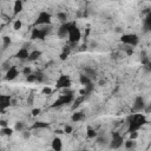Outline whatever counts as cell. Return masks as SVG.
<instances>
[{"instance_id": "5bb4252c", "label": "cell", "mask_w": 151, "mask_h": 151, "mask_svg": "<svg viewBox=\"0 0 151 151\" xmlns=\"http://www.w3.org/2000/svg\"><path fill=\"white\" fill-rule=\"evenodd\" d=\"M24 10V3L23 0H15L13 4V15H18L19 13H21Z\"/></svg>"}, {"instance_id": "f35d334b", "label": "cell", "mask_w": 151, "mask_h": 151, "mask_svg": "<svg viewBox=\"0 0 151 151\" xmlns=\"http://www.w3.org/2000/svg\"><path fill=\"white\" fill-rule=\"evenodd\" d=\"M138 137V132L134 131V132H130V139H136Z\"/></svg>"}, {"instance_id": "4fadbf2b", "label": "cell", "mask_w": 151, "mask_h": 151, "mask_svg": "<svg viewBox=\"0 0 151 151\" xmlns=\"http://www.w3.org/2000/svg\"><path fill=\"white\" fill-rule=\"evenodd\" d=\"M28 54H30L28 50H27L26 47H23V48H20V50L17 51V53L14 54V57H15L17 59H20V60H27Z\"/></svg>"}, {"instance_id": "d6a6232c", "label": "cell", "mask_w": 151, "mask_h": 151, "mask_svg": "<svg viewBox=\"0 0 151 151\" xmlns=\"http://www.w3.org/2000/svg\"><path fill=\"white\" fill-rule=\"evenodd\" d=\"M21 72H23V74H24V76H28V74H31V73H32V69H31L30 66H25V67L23 69V71H21Z\"/></svg>"}, {"instance_id": "bcb514c9", "label": "cell", "mask_w": 151, "mask_h": 151, "mask_svg": "<svg viewBox=\"0 0 151 151\" xmlns=\"http://www.w3.org/2000/svg\"><path fill=\"white\" fill-rule=\"evenodd\" d=\"M0 78H1V71H0Z\"/></svg>"}, {"instance_id": "4316f807", "label": "cell", "mask_w": 151, "mask_h": 151, "mask_svg": "<svg viewBox=\"0 0 151 151\" xmlns=\"http://www.w3.org/2000/svg\"><path fill=\"white\" fill-rule=\"evenodd\" d=\"M57 18H58V20H59V21H62V23H66V21H67L69 15H67L66 12H59L58 14H57Z\"/></svg>"}, {"instance_id": "74e56055", "label": "cell", "mask_w": 151, "mask_h": 151, "mask_svg": "<svg viewBox=\"0 0 151 151\" xmlns=\"http://www.w3.org/2000/svg\"><path fill=\"white\" fill-rule=\"evenodd\" d=\"M69 54H70V53H67V52H62L60 55H59V59L63 60V62L66 60V59H67V57H69Z\"/></svg>"}, {"instance_id": "cb8c5ba5", "label": "cell", "mask_w": 151, "mask_h": 151, "mask_svg": "<svg viewBox=\"0 0 151 151\" xmlns=\"http://www.w3.org/2000/svg\"><path fill=\"white\" fill-rule=\"evenodd\" d=\"M13 129H14V131H17V132H21V131L25 130V123L21 122V121H18V122L15 123V125H14Z\"/></svg>"}, {"instance_id": "ba28073f", "label": "cell", "mask_w": 151, "mask_h": 151, "mask_svg": "<svg viewBox=\"0 0 151 151\" xmlns=\"http://www.w3.org/2000/svg\"><path fill=\"white\" fill-rule=\"evenodd\" d=\"M123 136L119 132H112L111 134V142H110V149H119L123 145Z\"/></svg>"}, {"instance_id": "7bdbcfd3", "label": "cell", "mask_w": 151, "mask_h": 151, "mask_svg": "<svg viewBox=\"0 0 151 151\" xmlns=\"http://www.w3.org/2000/svg\"><path fill=\"white\" fill-rule=\"evenodd\" d=\"M62 134H64V130H60V129L55 130V135H62Z\"/></svg>"}, {"instance_id": "f6af8a7d", "label": "cell", "mask_w": 151, "mask_h": 151, "mask_svg": "<svg viewBox=\"0 0 151 151\" xmlns=\"http://www.w3.org/2000/svg\"><path fill=\"white\" fill-rule=\"evenodd\" d=\"M116 32H118V33H121V32H122V30H121V27H116Z\"/></svg>"}, {"instance_id": "6da1fadb", "label": "cell", "mask_w": 151, "mask_h": 151, "mask_svg": "<svg viewBox=\"0 0 151 151\" xmlns=\"http://www.w3.org/2000/svg\"><path fill=\"white\" fill-rule=\"evenodd\" d=\"M144 124H146V118L142 113H135L129 117V127H127V132H134V131H138Z\"/></svg>"}, {"instance_id": "f546056e", "label": "cell", "mask_w": 151, "mask_h": 151, "mask_svg": "<svg viewBox=\"0 0 151 151\" xmlns=\"http://www.w3.org/2000/svg\"><path fill=\"white\" fill-rule=\"evenodd\" d=\"M84 98H85V96H82V97H79V98H77L76 100H73L74 102V104L72 105V110H74L76 107H78L79 105H80V103L84 100Z\"/></svg>"}, {"instance_id": "e0dca14e", "label": "cell", "mask_w": 151, "mask_h": 151, "mask_svg": "<svg viewBox=\"0 0 151 151\" xmlns=\"http://www.w3.org/2000/svg\"><path fill=\"white\" fill-rule=\"evenodd\" d=\"M40 57H42V51H39V50H34V51H31V52H30L27 60H28V62H35V60L39 59Z\"/></svg>"}, {"instance_id": "277c9868", "label": "cell", "mask_w": 151, "mask_h": 151, "mask_svg": "<svg viewBox=\"0 0 151 151\" xmlns=\"http://www.w3.org/2000/svg\"><path fill=\"white\" fill-rule=\"evenodd\" d=\"M67 37H69V42L71 44H77L82 39V32L78 28V26H77V24H76V23L71 24V27L69 30Z\"/></svg>"}, {"instance_id": "d6986e66", "label": "cell", "mask_w": 151, "mask_h": 151, "mask_svg": "<svg viewBox=\"0 0 151 151\" xmlns=\"http://www.w3.org/2000/svg\"><path fill=\"white\" fill-rule=\"evenodd\" d=\"M84 118H85V115H84L83 112H74L73 115L71 116V121L73 123H78V122L83 121Z\"/></svg>"}, {"instance_id": "9c48e42d", "label": "cell", "mask_w": 151, "mask_h": 151, "mask_svg": "<svg viewBox=\"0 0 151 151\" xmlns=\"http://www.w3.org/2000/svg\"><path fill=\"white\" fill-rule=\"evenodd\" d=\"M146 107V104H145V99L144 97L142 96H137L135 98V102H134V106H132V109H134L135 112H142L144 111Z\"/></svg>"}, {"instance_id": "52a82bcc", "label": "cell", "mask_w": 151, "mask_h": 151, "mask_svg": "<svg viewBox=\"0 0 151 151\" xmlns=\"http://www.w3.org/2000/svg\"><path fill=\"white\" fill-rule=\"evenodd\" d=\"M71 85H72V82H71V78L67 74H60L58 77V79H57V82H55V89L57 90L70 89Z\"/></svg>"}, {"instance_id": "603a6c76", "label": "cell", "mask_w": 151, "mask_h": 151, "mask_svg": "<svg viewBox=\"0 0 151 151\" xmlns=\"http://www.w3.org/2000/svg\"><path fill=\"white\" fill-rule=\"evenodd\" d=\"M12 44V39L8 35H4L3 37V50H7Z\"/></svg>"}, {"instance_id": "7402d4cb", "label": "cell", "mask_w": 151, "mask_h": 151, "mask_svg": "<svg viewBox=\"0 0 151 151\" xmlns=\"http://www.w3.org/2000/svg\"><path fill=\"white\" fill-rule=\"evenodd\" d=\"M86 136H87V138H90V139H94V138L98 136V134H97V131L94 130L93 127L89 126V127H87V131H86Z\"/></svg>"}, {"instance_id": "7a4b0ae2", "label": "cell", "mask_w": 151, "mask_h": 151, "mask_svg": "<svg viewBox=\"0 0 151 151\" xmlns=\"http://www.w3.org/2000/svg\"><path fill=\"white\" fill-rule=\"evenodd\" d=\"M51 32V25H44L43 28L34 26L31 31V39L32 40H44L46 35Z\"/></svg>"}, {"instance_id": "2e32d148", "label": "cell", "mask_w": 151, "mask_h": 151, "mask_svg": "<svg viewBox=\"0 0 151 151\" xmlns=\"http://www.w3.org/2000/svg\"><path fill=\"white\" fill-rule=\"evenodd\" d=\"M48 127H50V124L46 122H34L31 125L32 130H42V129H48Z\"/></svg>"}, {"instance_id": "5b68a950", "label": "cell", "mask_w": 151, "mask_h": 151, "mask_svg": "<svg viewBox=\"0 0 151 151\" xmlns=\"http://www.w3.org/2000/svg\"><path fill=\"white\" fill-rule=\"evenodd\" d=\"M121 43L131 46V47H135L139 44V37L135 33H127V34H122L121 37Z\"/></svg>"}, {"instance_id": "f1b7e54d", "label": "cell", "mask_w": 151, "mask_h": 151, "mask_svg": "<svg viewBox=\"0 0 151 151\" xmlns=\"http://www.w3.org/2000/svg\"><path fill=\"white\" fill-rule=\"evenodd\" d=\"M21 27H23V21L20 20V19H17V20L13 23V30L19 31V30H21Z\"/></svg>"}, {"instance_id": "836d02e7", "label": "cell", "mask_w": 151, "mask_h": 151, "mask_svg": "<svg viewBox=\"0 0 151 151\" xmlns=\"http://www.w3.org/2000/svg\"><path fill=\"white\" fill-rule=\"evenodd\" d=\"M42 93L43 94H51L52 93V89L50 86H44L43 90H42Z\"/></svg>"}, {"instance_id": "ac0fdd59", "label": "cell", "mask_w": 151, "mask_h": 151, "mask_svg": "<svg viewBox=\"0 0 151 151\" xmlns=\"http://www.w3.org/2000/svg\"><path fill=\"white\" fill-rule=\"evenodd\" d=\"M84 74H86L89 78H91L92 80H96L97 79V72L94 71V69L92 67H84Z\"/></svg>"}, {"instance_id": "60d3db41", "label": "cell", "mask_w": 151, "mask_h": 151, "mask_svg": "<svg viewBox=\"0 0 151 151\" xmlns=\"http://www.w3.org/2000/svg\"><path fill=\"white\" fill-rule=\"evenodd\" d=\"M0 126H1V127L8 126V125H7V121H5V119H0Z\"/></svg>"}, {"instance_id": "8992f818", "label": "cell", "mask_w": 151, "mask_h": 151, "mask_svg": "<svg viewBox=\"0 0 151 151\" xmlns=\"http://www.w3.org/2000/svg\"><path fill=\"white\" fill-rule=\"evenodd\" d=\"M52 23V15L51 13L46 12V11H42L38 14L35 21H34V26H44V25H51Z\"/></svg>"}, {"instance_id": "8d00e7d4", "label": "cell", "mask_w": 151, "mask_h": 151, "mask_svg": "<svg viewBox=\"0 0 151 151\" xmlns=\"http://www.w3.org/2000/svg\"><path fill=\"white\" fill-rule=\"evenodd\" d=\"M21 134H23V138L24 139H30L31 138V132L30 131H21Z\"/></svg>"}, {"instance_id": "d4e9b609", "label": "cell", "mask_w": 151, "mask_h": 151, "mask_svg": "<svg viewBox=\"0 0 151 151\" xmlns=\"http://www.w3.org/2000/svg\"><path fill=\"white\" fill-rule=\"evenodd\" d=\"M34 74H35V82H37V83H44V82H45V74H44L43 72L38 71V72H35Z\"/></svg>"}, {"instance_id": "e575fe53", "label": "cell", "mask_w": 151, "mask_h": 151, "mask_svg": "<svg viewBox=\"0 0 151 151\" xmlns=\"http://www.w3.org/2000/svg\"><path fill=\"white\" fill-rule=\"evenodd\" d=\"M72 131H73V127H72L71 125H65V127H64V134L70 135V134H72Z\"/></svg>"}, {"instance_id": "ee69618b", "label": "cell", "mask_w": 151, "mask_h": 151, "mask_svg": "<svg viewBox=\"0 0 151 151\" xmlns=\"http://www.w3.org/2000/svg\"><path fill=\"white\" fill-rule=\"evenodd\" d=\"M104 84H105V80H100V82H99V85H100V86H104Z\"/></svg>"}, {"instance_id": "83f0119b", "label": "cell", "mask_w": 151, "mask_h": 151, "mask_svg": "<svg viewBox=\"0 0 151 151\" xmlns=\"http://www.w3.org/2000/svg\"><path fill=\"white\" fill-rule=\"evenodd\" d=\"M144 27H145V31H149L151 28V14L148 13L146 18H145V21H144Z\"/></svg>"}, {"instance_id": "30bf717a", "label": "cell", "mask_w": 151, "mask_h": 151, "mask_svg": "<svg viewBox=\"0 0 151 151\" xmlns=\"http://www.w3.org/2000/svg\"><path fill=\"white\" fill-rule=\"evenodd\" d=\"M10 106H11V96L0 93V111H5Z\"/></svg>"}, {"instance_id": "7c38bea8", "label": "cell", "mask_w": 151, "mask_h": 151, "mask_svg": "<svg viewBox=\"0 0 151 151\" xmlns=\"http://www.w3.org/2000/svg\"><path fill=\"white\" fill-rule=\"evenodd\" d=\"M71 24H72V23L66 21V23H63V24L59 26L58 31H57V34H58L59 38H65V37H67V33H69V30H70V27H71Z\"/></svg>"}, {"instance_id": "8fae6325", "label": "cell", "mask_w": 151, "mask_h": 151, "mask_svg": "<svg viewBox=\"0 0 151 151\" xmlns=\"http://www.w3.org/2000/svg\"><path fill=\"white\" fill-rule=\"evenodd\" d=\"M18 76H19V70L17 69V66H10V69L5 73V79L7 82H11L14 80Z\"/></svg>"}, {"instance_id": "ffe728a7", "label": "cell", "mask_w": 151, "mask_h": 151, "mask_svg": "<svg viewBox=\"0 0 151 151\" xmlns=\"http://www.w3.org/2000/svg\"><path fill=\"white\" fill-rule=\"evenodd\" d=\"M13 132H14V129L12 127H8V126H5V127H1V130H0V135L1 136H12L13 135Z\"/></svg>"}, {"instance_id": "b9f144b4", "label": "cell", "mask_w": 151, "mask_h": 151, "mask_svg": "<svg viewBox=\"0 0 151 151\" xmlns=\"http://www.w3.org/2000/svg\"><path fill=\"white\" fill-rule=\"evenodd\" d=\"M3 69H4L5 71H7V70L10 69V66H8V63H4V64H3Z\"/></svg>"}, {"instance_id": "1f68e13d", "label": "cell", "mask_w": 151, "mask_h": 151, "mask_svg": "<svg viewBox=\"0 0 151 151\" xmlns=\"http://www.w3.org/2000/svg\"><path fill=\"white\" fill-rule=\"evenodd\" d=\"M26 82H28V83H34L35 82V74L33 72L31 74L26 76Z\"/></svg>"}, {"instance_id": "d590c367", "label": "cell", "mask_w": 151, "mask_h": 151, "mask_svg": "<svg viewBox=\"0 0 151 151\" xmlns=\"http://www.w3.org/2000/svg\"><path fill=\"white\" fill-rule=\"evenodd\" d=\"M40 112H42V110H40L39 107H35V109H33V110L31 111V113H32V116H33V117L39 116V115H40Z\"/></svg>"}, {"instance_id": "ab89813d", "label": "cell", "mask_w": 151, "mask_h": 151, "mask_svg": "<svg viewBox=\"0 0 151 151\" xmlns=\"http://www.w3.org/2000/svg\"><path fill=\"white\" fill-rule=\"evenodd\" d=\"M125 53H126V55H132L134 54V47H129V48H126L125 50Z\"/></svg>"}, {"instance_id": "484cf974", "label": "cell", "mask_w": 151, "mask_h": 151, "mask_svg": "<svg viewBox=\"0 0 151 151\" xmlns=\"http://www.w3.org/2000/svg\"><path fill=\"white\" fill-rule=\"evenodd\" d=\"M136 142H135V139H129V141H126L125 143H124V146H125V149H127V150H130V149H135L136 148Z\"/></svg>"}, {"instance_id": "44dd1931", "label": "cell", "mask_w": 151, "mask_h": 151, "mask_svg": "<svg viewBox=\"0 0 151 151\" xmlns=\"http://www.w3.org/2000/svg\"><path fill=\"white\" fill-rule=\"evenodd\" d=\"M79 83H80L83 86H85V85H87V84L92 83V79H91V78H89L86 74L82 73V74L79 76Z\"/></svg>"}, {"instance_id": "3957f363", "label": "cell", "mask_w": 151, "mask_h": 151, "mask_svg": "<svg viewBox=\"0 0 151 151\" xmlns=\"http://www.w3.org/2000/svg\"><path fill=\"white\" fill-rule=\"evenodd\" d=\"M73 100H74L73 93L71 91H69L67 89H65V92L57 100H54V103L51 105V107H60L65 104H71Z\"/></svg>"}, {"instance_id": "4dcf8cb0", "label": "cell", "mask_w": 151, "mask_h": 151, "mask_svg": "<svg viewBox=\"0 0 151 151\" xmlns=\"http://www.w3.org/2000/svg\"><path fill=\"white\" fill-rule=\"evenodd\" d=\"M96 142L99 144V145H105L107 143V139L105 137H102V136H97L96 137Z\"/></svg>"}, {"instance_id": "9a60e30c", "label": "cell", "mask_w": 151, "mask_h": 151, "mask_svg": "<svg viewBox=\"0 0 151 151\" xmlns=\"http://www.w3.org/2000/svg\"><path fill=\"white\" fill-rule=\"evenodd\" d=\"M51 148L54 150V151H60L63 149V142H62V138L60 137H54L51 142Z\"/></svg>"}]
</instances>
